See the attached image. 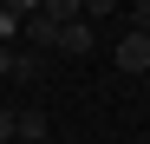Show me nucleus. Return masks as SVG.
<instances>
[{
  "label": "nucleus",
  "instance_id": "12",
  "mask_svg": "<svg viewBox=\"0 0 150 144\" xmlns=\"http://www.w3.org/2000/svg\"><path fill=\"white\" fill-rule=\"evenodd\" d=\"M117 7H124V0H117Z\"/></svg>",
  "mask_w": 150,
  "mask_h": 144
},
{
  "label": "nucleus",
  "instance_id": "2",
  "mask_svg": "<svg viewBox=\"0 0 150 144\" xmlns=\"http://www.w3.org/2000/svg\"><path fill=\"white\" fill-rule=\"evenodd\" d=\"M91 46H98V33H91V20H85V13L59 20V46H52V53H65V59H91Z\"/></svg>",
  "mask_w": 150,
  "mask_h": 144
},
{
  "label": "nucleus",
  "instance_id": "5",
  "mask_svg": "<svg viewBox=\"0 0 150 144\" xmlns=\"http://www.w3.org/2000/svg\"><path fill=\"white\" fill-rule=\"evenodd\" d=\"M39 72H46V53H33V46L20 53V46H13V72H7V79H20V85H33Z\"/></svg>",
  "mask_w": 150,
  "mask_h": 144
},
{
  "label": "nucleus",
  "instance_id": "7",
  "mask_svg": "<svg viewBox=\"0 0 150 144\" xmlns=\"http://www.w3.org/2000/svg\"><path fill=\"white\" fill-rule=\"evenodd\" d=\"M79 7H85V20H111V13H117V0H79Z\"/></svg>",
  "mask_w": 150,
  "mask_h": 144
},
{
  "label": "nucleus",
  "instance_id": "8",
  "mask_svg": "<svg viewBox=\"0 0 150 144\" xmlns=\"http://www.w3.org/2000/svg\"><path fill=\"white\" fill-rule=\"evenodd\" d=\"M20 33V13H7V7H0V39H13Z\"/></svg>",
  "mask_w": 150,
  "mask_h": 144
},
{
  "label": "nucleus",
  "instance_id": "3",
  "mask_svg": "<svg viewBox=\"0 0 150 144\" xmlns=\"http://www.w3.org/2000/svg\"><path fill=\"white\" fill-rule=\"evenodd\" d=\"M20 39H26L33 53H52V46H59V20L46 13V7H33L26 20H20Z\"/></svg>",
  "mask_w": 150,
  "mask_h": 144
},
{
  "label": "nucleus",
  "instance_id": "11",
  "mask_svg": "<svg viewBox=\"0 0 150 144\" xmlns=\"http://www.w3.org/2000/svg\"><path fill=\"white\" fill-rule=\"evenodd\" d=\"M13 138V105H0V144Z\"/></svg>",
  "mask_w": 150,
  "mask_h": 144
},
{
  "label": "nucleus",
  "instance_id": "1",
  "mask_svg": "<svg viewBox=\"0 0 150 144\" xmlns=\"http://www.w3.org/2000/svg\"><path fill=\"white\" fill-rule=\"evenodd\" d=\"M111 59H117V72H150V26H124Z\"/></svg>",
  "mask_w": 150,
  "mask_h": 144
},
{
  "label": "nucleus",
  "instance_id": "10",
  "mask_svg": "<svg viewBox=\"0 0 150 144\" xmlns=\"http://www.w3.org/2000/svg\"><path fill=\"white\" fill-rule=\"evenodd\" d=\"M13 72V39H0V79Z\"/></svg>",
  "mask_w": 150,
  "mask_h": 144
},
{
  "label": "nucleus",
  "instance_id": "4",
  "mask_svg": "<svg viewBox=\"0 0 150 144\" xmlns=\"http://www.w3.org/2000/svg\"><path fill=\"white\" fill-rule=\"evenodd\" d=\"M13 138H26V144H46V138H52V118H46L39 105H26V111H13Z\"/></svg>",
  "mask_w": 150,
  "mask_h": 144
},
{
  "label": "nucleus",
  "instance_id": "9",
  "mask_svg": "<svg viewBox=\"0 0 150 144\" xmlns=\"http://www.w3.org/2000/svg\"><path fill=\"white\" fill-rule=\"evenodd\" d=\"M0 7H7V13H20V20H26V13L39 7V0H0Z\"/></svg>",
  "mask_w": 150,
  "mask_h": 144
},
{
  "label": "nucleus",
  "instance_id": "6",
  "mask_svg": "<svg viewBox=\"0 0 150 144\" xmlns=\"http://www.w3.org/2000/svg\"><path fill=\"white\" fill-rule=\"evenodd\" d=\"M124 26H150V0H124Z\"/></svg>",
  "mask_w": 150,
  "mask_h": 144
}]
</instances>
